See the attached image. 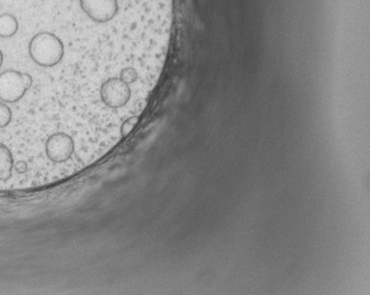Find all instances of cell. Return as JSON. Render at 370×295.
<instances>
[{
  "mask_svg": "<svg viewBox=\"0 0 370 295\" xmlns=\"http://www.w3.org/2000/svg\"><path fill=\"white\" fill-rule=\"evenodd\" d=\"M30 57L41 67H54L65 57V46L60 38L51 32L35 34L28 45Z\"/></svg>",
  "mask_w": 370,
  "mask_h": 295,
  "instance_id": "6da1fadb",
  "label": "cell"
},
{
  "mask_svg": "<svg viewBox=\"0 0 370 295\" xmlns=\"http://www.w3.org/2000/svg\"><path fill=\"white\" fill-rule=\"evenodd\" d=\"M47 157L54 163H64L74 152V140L62 131L51 135L45 145Z\"/></svg>",
  "mask_w": 370,
  "mask_h": 295,
  "instance_id": "7a4b0ae2",
  "label": "cell"
},
{
  "mask_svg": "<svg viewBox=\"0 0 370 295\" xmlns=\"http://www.w3.org/2000/svg\"><path fill=\"white\" fill-rule=\"evenodd\" d=\"M26 91L23 74L17 71H6L0 74V100L14 104L24 98Z\"/></svg>",
  "mask_w": 370,
  "mask_h": 295,
  "instance_id": "3957f363",
  "label": "cell"
},
{
  "mask_svg": "<svg viewBox=\"0 0 370 295\" xmlns=\"http://www.w3.org/2000/svg\"><path fill=\"white\" fill-rule=\"evenodd\" d=\"M14 168L13 156L6 145L0 143V179L7 181L12 177Z\"/></svg>",
  "mask_w": 370,
  "mask_h": 295,
  "instance_id": "277c9868",
  "label": "cell"
},
{
  "mask_svg": "<svg viewBox=\"0 0 370 295\" xmlns=\"http://www.w3.org/2000/svg\"><path fill=\"white\" fill-rule=\"evenodd\" d=\"M19 30V23L13 14L4 13L0 16V37L12 38Z\"/></svg>",
  "mask_w": 370,
  "mask_h": 295,
  "instance_id": "5b68a950",
  "label": "cell"
},
{
  "mask_svg": "<svg viewBox=\"0 0 370 295\" xmlns=\"http://www.w3.org/2000/svg\"><path fill=\"white\" fill-rule=\"evenodd\" d=\"M12 120V111L5 104H0V128H5Z\"/></svg>",
  "mask_w": 370,
  "mask_h": 295,
  "instance_id": "8992f818",
  "label": "cell"
},
{
  "mask_svg": "<svg viewBox=\"0 0 370 295\" xmlns=\"http://www.w3.org/2000/svg\"><path fill=\"white\" fill-rule=\"evenodd\" d=\"M14 168H16V170H17L18 174H25V172H27L28 167H27L26 162L21 160V161H18L17 163H16Z\"/></svg>",
  "mask_w": 370,
  "mask_h": 295,
  "instance_id": "52a82bcc",
  "label": "cell"
},
{
  "mask_svg": "<svg viewBox=\"0 0 370 295\" xmlns=\"http://www.w3.org/2000/svg\"><path fill=\"white\" fill-rule=\"evenodd\" d=\"M23 74V80H24L25 86H26V89H30L32 87V84H33V77H30L28 73H21Z\"/></svg>",
  "mask_w": 370,
  "mask_h": 295,
  "instance_id": "ba28073f",
  "label": "cell"
},
{
  "mask_svg": "<svg viewBox=\"0 0 370 295\" xmlns=\"http://www.w3.org/2000/svg\"><path fill=\"white\" fill-rule=\"evenodd\" d=\"M3 61H4L3 52H1V50H0V67H1V65H3Z\"/></svg>",
  "mask_w": 370,
  "mask_h": 295,
  "instance_id": "9c48e42d",
  "label": "cell"
}]
</instances>
